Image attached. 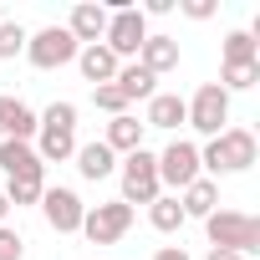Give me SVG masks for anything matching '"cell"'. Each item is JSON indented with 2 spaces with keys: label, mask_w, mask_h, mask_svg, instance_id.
Instances as JSON below:
<instances>
[{
  "label": "cell",
  "mask_w": 260,
  "mask_h": 260,
  "mask_svg": "<svg viewBox=\"0 0 260 260\" xmlns=\"http://www.w3.org/2000/svg\"><path fill=\"white\" fill-rule=\"evenodd\" d=\"M143 72H153V77H164V72H174L179 67V41L174 36H158V31H148V41L138 46V56H133Z\"/></svg>",
  "instance_id": "12"
},
{
  "label": "cell",
  "mask_w": 260,
  "mask_h": 260,
  "mask_svg": "<svg viewBox=\"0 0 260 260\" xmlns=\"http://www.w3.org/2000/svg\"><path fill=\"white\" fill-rule=\"evenodd\" d=\"M143 133H148V127H143L133 112H122V117H112V122H107L102 143H107L112 153H133V148H143Z\"/></svg>",
  "instance_id": "17"
},
{
  "label": "cell",
  "mask_w": 260,
  "mask_h": 260,
  "mask_svg": "<svg viewBox=\"0 0 260 260\" xmlns=\"http://www.w3.org/2000/svg\"><path fill=\"white\" fill-rule=\"evenodd\" d=\"M77 67H82V77H87L92 87H107V82L117 77V67H122V61L97 41V46H82V51H77Z\"/></svg>",
  "instance_id": "14"
},
{
  "label": "cell",
  "mask_w": 260,
  "mask_h": 260,
  "mask_svg": "<svg viewBox=\"0 0 260 260\" xmlns=\"http://www.w3.org/2000/svg\"><path fill=\"white\" fill-rule=\"evenodd\" d=\"M224 61H260V41L250 31H230L224 36Z\"/></svg>",
  "instance_id": "25"
},
{
  "label": "cell",
  "mask_w": 260,
  "mask_h": 260,
  "mask_svg": "<svg viewBox=\"0 0 260 260\" xmlns=\"http://www.w3.org/2000/svg\"><path fill=\"white\" fill-rule=\"evenodd\" d=\"M0 260H26V240L11 224H0Z\"/></svg>",
  "instance_id": "28"
},
{
  "label": "cell",
  "mask_w": 260,
  "mask_h": 260,
  "mask_svg": "<svg viewBox=\"0 0 260 260\" xmlns=\"http://www.w3.org/2000/svg\"><path fill=\"white\" fill-rule=\"evenodd\" d=\"M92 102H97L102 112H112V117H122V112H127V97L117 92V82H107V87H92Z\"/></svg>",
  "instance_id": "27"
},
{
  "label": "cell",
  "mask_w": 260,
  "mask_h": 260,
  "mask_svg": "<svg viewBox=\"0 0 260 260\" xmlns=\"http://www.w3.org/2000/svg\"><path fill=\"white\" fill-rule=\"evenodd\" d=\"M260 82V61H224V72H219V87L235 97V92H250Z\"/></svg>",
  "instance_id": "23"
},
{
  "label": "cell",
  "mask_w": 260,
  "mask_h": 260,
  "mask_svg": "<svg viewBox=\"0 0 260 260\" xmlns=\"http://www.w3.org/2000/svg\"><path fill=\"white\" fill-rule=\"evenodd\" d=\"M148 224H153L158 235H179V230H184V204H179V194H158V199L148 204Z\"/></svg>",
  "instance_id": "22"
},
{
  "label": "cell",
  "mask_w": 260,
  "mask_h": 260,
  "mask_svg": "<svg viewBox=\"0 0 260 260\" xmlns=\"http://www.w3.org/2000/svg\"><path fill=\"white\" fill-rule=\"evenodd\" d=\"M36 117H41V127H67V133H77V102H51Z\"/></svg>",
  "instance_id": "26"
},
{
  "label": "cell",
  "mask_w": 260,
  "mask_h": 260,
  "mask_svg": "<svg viewBox=\"0 0 260 260\" xmlns=\"http://www.w3.org/2000/svg\"><path fill=\"white\" fill-rule=\"evenodd\" d=\"M117 179H122V204H127V209H133V204H153V199L164 194V189H158V153H148V148L122 153Z\"/></svg>",
  "instance_id": "3"
},
{
  "label": "cell",
  "mask_w": 260,
  "mask_h": 260,
  "mask_svg": "<svg viewBox=\"0 0 260 260\" xmlns=\"http://www.w3.org/2000/svg\"><path fill=\"white\" fill-rule=\"evenodd\" d=\"M112 82H117V92H122L127 102H148V97L158 92V77H153V72H143L138 61H122Z\"/></svg>",
  "instance_id": "16"
},
{
  "label": "cell",
  "mask_w": 260,
  "mask_h": 260,
  "mask_svg": "<svg viewBox=\"0 0 260 260\" xmlns=\"http://www.w3.org/2000/svg\"><path fill=\"white\" fill-rule=\"evenodd\" d=\"M6 112H11V97H0V138H6Z\"/></svg>",
  "instance_id": "33"
},
{
  "label": "cell",
  "mask_w": 260,
  "mask_h": 260,
  "mask_svg": "<svg viewBox=\"0 0 260 260\" xmlns=\"http://www.w3.org/2000/svg\"><path fill=\"white\" fill-rule=\"evenodd\" d=\"M194 179H204V174H199V143H189V138H169V148L158 153V189L184 194Z\"/></svg>",
  "instance_id": "7"
},
{
  "label": "cell",
  "mask_w": 260,
  "mask_h": 260,
  "mask_svg": "<svg viewBox=\"0 0 260 260\" xmlns=\"http://www.w3.org/2000/svg\"><path fill=\"white\" fill-rule=\"evenodd\" d=\"M0 21H6V11H0Z\"/></svg>",
  "instance_id": "35"
},
{
  "label": "cell",
  "mask_w": 260,
  "mask_h": 260,
  "mask_svg": "<svg viewBox=\"0 0 260 260\" xmlns=\"http://www.w3.org/2000/svg\"><path fill=\"white\" fill-rule=\"evenodd\" d=\"M189 107L179 92H153L148 97V112H143V127H164V133H174V127H184Z\"/></svg>",
  "instance_id": "13"
},
{
  "label": "cell",
  "mask_w": 260,
  "mask_h": 260,
  "mask_svg": "<svg viewBox=\"0 0 260 260\" xmlns=\"http://www.w3.org/2000/svg\"><path fill=\"white\" fill-rule=\"evenodd\" d=\"M153 260H189V250L184 245H164V250H153Z\"/></svg>",
  "instance_id": "30"
},
{
  "label": "cell",
  "mask_w": 260,
  "mask_h": 260,
  "mask_svg": "<svg viewBox=\"0 0 260 260\" xmlns=\"http://www.w3.org/2000/svg\"><path fill=\"white\" fill-rule=\"evenodd\" d=\"M204 235H209V250H235V255H260V219L255 214H240V209H214L204 219Z\"/></svg>",
  "instance_id": "2"
},
{
  "label": "cell",
  "mask_w": 260,
  "mask_h": 260,
  "mask_svg": "<svg viewBox=\"0 0 260 260\" xmlns=\"http://www.w3.org/2000/svg\"><path fill=\"white\" fill-rule=\"evenodd\" d=\"M179 11H184L189 21H209V16H214L219 6H214V0H179Z\"/></svg>",
  "instance_id": "29"
},
{
  "label": "cell",
  "mask_w": 260,
  "mask_h": 260,
  "mask_svg": "<svg viewBox=\"0 0 260 260\" xmlns=\"http://www.w3.org/2000/svg\"><path fill=\"white\" fill-rule=\"evenodd\" d=\"M255 133L250 127H224V133H214V138H204V148H199V174L204 179H224V174H245V169H255Z\"/></svg>",
  "instance_id": "1"
},
{
  "label": "cell",
  "mask_w": 260,
  "mask_h": 260,
  "mask_svg": "<svg viewBox=\"0 0 260 260\" xmlns=\"http://www.w3.org/2000/svg\"><path fill=\"white\" fill-rule=\"evenodd\" d=\"M204 260H245V255H235V250H209Z\"/></svg>",
  "instance_id": "32"
},
{
  "label": "cell",
  "mask_w": 260,
  "mask_h": 260,
  "mask_svg": "<svg viewBox=\"0 0 260 260\" xmlns=\"http://www.w3.org/2000/svg\"><path fill=\"white\" fill-rule=\"evenodd\" d=\"M77 41H72V31L67 26H41V31H31V41H26V61L36 67V72H61V67H72L77 61Z\"/></svg>",
  "instance_id": "5"
},
{
  "label": "cell",
  "mask_w": 260,
  "mask_h": 260,
  "mask_svg": "<svg viewBox=\"0 0 260 260\" xmlns=\"http://www.w3.org/2000/svg\"><path fill=\"white\" fill-rule=\"evenodd\" d=\"M6 204L11 209H26V204H41V194H46V169L41 174H16V179H6Z\"/></svg>",
  "instance_id": "20"
},
{
  "label": "cell",
  "mask_w": 260,
  "mask_h": 260,
  "mask_svg": "<svg viewBox=\"0 0 260 260\" xmlns=\"http://www.w3.org/2000/svg\"><path fill=\"white\" fill-rule=\"evenodd\" d=\"M36 209H41V219H46L56 235H77V230H82V214H87L82 194L67 189V184H46V194H41Z\"/></svg>",
  "instance_id": "9"
},
{
  "label": "cell",
  "mask_w": 260,
  "mask_h": 260,
  "mask_svg": "<svg viewBox=\"0 0 260 260\" xmlns=\"http://www.w3.org/2000/svg\"><path fill=\"white\" fill-rule=\"evenodd\" d=\"M179 204H184V219H209V214L219 209V184H214V179H194V184L179 194Z\"/></svg>",
  "instance_id": "15"
},
{
  "label": "cell",
  "mask_w": 260,
  "mask_h": 260,
  "mask_svg": "<svg viewBox=\"0 0 260 260\" xmlns=\"http://www.w3.org/2000/svg\"><path fill=\"white\" fill-rule=\"evenodd\" d=\"M127 230H133V209H127L122 199H107V204H87L77 235H87L92 245H117Z\"/></svg>",
  "instance_id": "8"
},
{
  "label": "cell",
  "mask_w": 260,
  "mask_h": 260,
  "mask_svg": "<svg viewBox=\"0 0 260 260\" xmlns=\"http://www.w3.org/2000/svg\"><path fill=\"white\" fill-rule=\"evenodd\" d=\"M26 41H31V31H26L21 21H0V61L26 56Z\"/></svg>",
  "instance_id": "24"
},
{
  "label": "cell",
  "mask_w": 260,
  "mask_h": 260,
  "mask_svg": "<svg viewBox=\"0 0 260 260\" xmlns=\"http://www.w3.org/2000/svg\"><path fill=\"white\" fill-rule=\"evenodd\" d=\"M6 214H11V204H6V194H0V224H6Z\"/></svg>",
  "instance_id": "34"
},
{
  "label": "cell",
  "mask_w": 260,
  "mask_h": 260,
  "mask_svg": "<svg viewBox=\"0 0 260 260\" xmlns=\"http://www.w3.org/2000/svg\"><path fill=\"white\" fill-rule=\"evenodd\" d=\"M138 11H143V16H169L174 0H148V6H138Z\"/></svg>",
  "instance_id": "31"
},
{
  "label": "cell",
  "mask_w": 260,
  "mask_h": 260,
  "mask_svg": "<svg viewBox=\"0 0 260 260\" xmlns=\"http://www.w3.org/2000/svg\"><path fill=\"white\" fill-rule=\"evenodd\" d=\"M36 133H41L36 107H26L21 97H11V112H6V138H16V143H36Z\"/></svg>",
  "instance_id": "21"
},
{
  "label": "cell",
  "mask_w": 260,
  "mask_h": 260,
  "mask_svg": "<svg viewBox=\"0 0 260 260\" xmlns=\"http://www.w3.org/2000/svg\"><path fill=\"white\" fill-rule=\"evenodd\" d=\"M0 169H6V179H16V174H41L46 164L36 158V148H31V143H16V138H0Z\"/></svg>",
  "instance_id": "19"
},
{
  "label": "cell",
  "mask_w": 260,
  "mask_h": 260,
  "mask_svg": "<svg viewBox=\"0 0 260 260\" xmlns=\"http://www.w3.org/2000/svg\"><path fill=\"white\" fill-rule=\"evenodd\" d=\"M31 148H36L41 164H67V158L77 153V133H67V127H41Z\"/></svg>",
  "instance_id": "18"
},
{
  "label": "cell",
  "mask_w": 260,
  "mask_h": 260,
  "mask_svg": "<svg viewBox=\"0 0 260 260\" xmlns=\"http://www.w3.org/2000/svg\"><path fill=\"white\" fill-rule=\"evenodd\" d=\"M72 164H77V174H82L87 184H97V179H112V174H117V153H112L102 138H92V143H77Z\"/></svg>",
  "instance_id": "11"
},
{
  "label": "cell",
  "mask_w": 260,
  "mask_h": 260,
  "mask_svg": "<svg viewBox=\"0 0 260 260\" xmlns=\"http://www.w3.org/2000/svg\"><path fill=\"white\" fill-rule=\"evenodd\" d=\"M67 31H72L77 46H97V41L107 36V6H97V0H82V6H72Z\"/></svg>",
  "instance_id": "10"
},
{
  "label": "cell",
  "mask_w": 260,
  "mask_h": 260,
  "mask_svg": "<svg viewBox=\"0 0 260 260\" xmlns=\"http://www.w3.org/2000/svg\"><path fill=\"white\" fill-rule=\"evenodd\" d=\"M143 41H148V16H143L138 6H112V11H107V36H102V46H107L117 61H133Z\"/></svg>",
  "instance_id": "4"
},
{
  "label": "cell",
  "mask_w": 260,
  "mask_h": 260,
  "mask_svg": "<svg viewBox=\"0 0 260 260\" xmlns=\"http://www.w3.org/2000/svg\"><path fill=\"white\" fill-rule=\"evenodd\" d=\"M184 107H189V127L194 133H204V138H214V133H224L230 127V92L219 87V82H204L194 97H184Z\"/></svg>",
  "instance_id": "6"
}]
</instances>
